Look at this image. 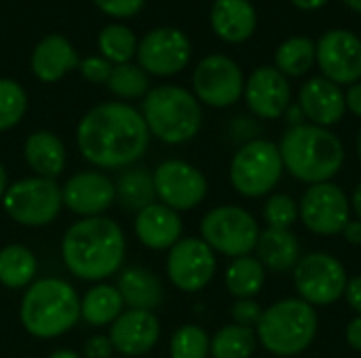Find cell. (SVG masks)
<instances>
[{
  "label": "cell",
  "mask_w": 361,
  "mask_h": 358,
  "mask_svg": "<svg viewBox=\"0 0 361 358\" xmlns=\"http://www.w3.org/2000/svg\"><path fill=\"white\" fill-rule=\"evenodd\" d=\"M150 141L142 112L127 103L108 101L91 108L78 122L76 146L97 169H125L137 162Z\"/></svg>",
  "instance_id": "obj_1"
},
{
  "label": "cell",
  "mask_w": 361,
  "mask_h": 358,
  "mask_svg": "<svg viewBox=\"0 0 361 358\" xmlns=\"http://www.w3.org/2000/svg\"><path fill=\"white\" fill-rule=\"evenodd\" d=\"M125 234L110 217H82L61 238L66 268L80 281H104L118 272L125 262Z\"/></svg>",
  "instance_id": "obj_2"
},
{
  "label": "cell",
  "mask_w": 361,
  "mask_h": 358,
  "mask_svg": "<svg viewBox=\"0 0 361 358\" xmlns=\"http://www.w3.org/2000/svg\"><path fill=\"white\" fill-rule=\"evenodd\" d=\"M279 154L283 169L309 186L332 181L345 165V146L338 135L311 122L290 127L281 137Z\"/></svg>",
  "instance_id": "obj_3"
},
{
  "label": "cell",
  "mask_w": 361,
  "mask_h": 358,
  "mask_svg": "<svg viewBox=\"0 0 361 358\" xmlns=\"http://www.w3.org/2000/svg\"><path fill=\"white\" fill-rule=\"evenodd\" d=\"M19 321L23 329L38 340L59 338L80 321V298L76 289L61 279L36 281L23 293Z\"/></svg>",
  "instance_id": "obj_4"
},
{
  "label": "cell",
  "mask_w": 361,
  "mask_h": 358,
  "mask_svg": "<svg viewBox=\"0 0 361 358\" xmlns=\"http://www.w3.org/2000/svg\"><path fill=\"white\" fill-rule=\"evenodd\" d=\"M319 331L317 310L300 298L271 304L256 325L258 344L273 357L292 358L307 352Z\"/></svg>",
  "instance_id": "obj_5"
},
{
  "label": "cell",
  "mask_w": 361,
  "mask_h": 358,
  "mask_svg": "<svg viewBox=\"0 0 361 358\" xmlns=\"http://www.w3.org/2000/svg\"><path fill=\"white\" fill-rule=\"evenodd\" d=\"M142 116L150 135L171 146L195 139L203 122L199 99L176 84H163L148 91L144 97Z\"/></svg>",
  "instance_id": "obj_6"
},
{
  "label": "cell",
  "mask_w": 361,
  "mask_h": 358,
  "mask_svg": "<svg viewBox=\"0 0 361 358\" xmlns=\"http://www.w3.org/2000/svg\"><path fill=\"white\" fill-rule=\"evenodd\" d=\"M279 146L271 139H250L233 156L228 179L237 194L245 198L269 196L283 177Z\"/></svg>",
  "instance_id": "obj_7"
},
{
  "label": "cell",
  "mask_w": 361,
  "mask_h": 358,
  "mask_svg": "<svg viewBox=\"0 0 361 358\" xmlns=\"http://www.w3.org/2000/svg\"><path fill=\"white\" fill-rule=\"evenodd\" d=\"M201 238L214 253L226 257H243L256 249L260 224L256 217L237 205H220L207 211L201 219Z\"/></svg>",
  "instance_id": "obj_8"
},
{
  "label": "cell",
  "mask_w": 361,
  "mask_h": 358,
  "mask_svg": "<svg viewBox=\"0 0 361 358\" xmlns=\"http://www.w3.org/2000/svg\"><path fill=\"white\" fill-rule=\"evenodd\" d=\"M2 207L6 215L25 228L49 226L61 211V186L47 177H23L4 192Z\"/></svg>",
  "instance_id": "obj_9"
},
{
  "label": "cell",
  "mask_w": 361,
  "mask_h": 358,
  "mask_svg": "<svg viewBox=\"0 0 361 358\" xmlns=\"http://www.w3.org/2000/svg\"><path fill=\"white\" fill-rule=\"evenodd\" d=\"M292 276L298 298L313 308L336 304L341 298H345V289L349 283L345 264L326 251L302 255L292 270Z\"/></svg>",
  "instance_id": "obj_10"
},
{
  "label": "cell",
  "mask_w": 361,
  "mask_h": 358,
  "mask_svg": "<svg viewBox=\"0 0 361 358\" xmlns=\"http://www.w3.org/2000/svg\"><path fill=\"white\" fill-rule=\"evenodd\" d=\"M298 219L317 236H338L351 219V200L334 181L309 186L298 203Z\"/></svg>",
  "instance_id": "obj_11"
},
{
  "label": "cell",
  "mask_w": 361,
  "mask_h": 358,
  "mask_svg": "<svg viewBox=\"0 0 361 358\" xmlns=\"http://www.w3.org/2000/svg\"><path fill=\"white\" fill-rule=\"evenodd\" d=\"M195 97L209 108H228L243 97L245 78L237 61L214 53L199 61L192 74Z\"/></svg>",
  "instance_id": "obj_12"
},
{
  "label": "cell",
  "mask_w": 361,
  "mask_h": 358,
  "mask_svg": "<svg viewBox=\"0 0 361 358\" xmlns=\"http://www.w3.org/2000/svg\"><path fill=\"white\" fill-rule=\"evenodd\" d=\"M216 253L203 238H180L167 255V276L182 293L203 291L216 276Z\"/></svg>",
  "instance_id": "obj_13"
},
{
  "label": "cell",
  "mask_w": 361,
  "mask_h": 358,
  "mask_svg": "<svg viewBox=\"0 0 361 358\" xmlns=\"http://www.w3.org/2000/svg\"><path fill=\"white\" fill-rule=\"evenodd\" d=\"M152 181L161 205L178 213L197 209L207 196L205 175L186 160L171 158L161 162L152 173Z\"/></svg>",
  "instance_id": "obj_14"
},
{
  "label": "cell",
  "mask_w": 361,
  "mask_h": 358,
  "mask_svg": "<svg viewBox=\"0 0 361 358\" xmlns=\"http://www.w3.org/2000/svg\"><path fill=\"white\" fill-rule=\"evenodd\" d=\"M315 61L324 78L334 84H355L361 80V38L349 30H330L315 42Z\"/></svg>",
  "instance_id": "obj_15"
},
{
  "label": "cell",
  "mask_w": 361,
  "mask_h": 358,
  "mask_svg": "<svg viewBox=\"0 0 361 358\" xmlns=\"http://www.w3.org/2000/svg\"><path fill=\"white\" fill-rule=\"evenodd\" d=\"M190 40L178 27H157L137 42V61L146 74L173 76L190 61Z\"/></svg>",
  "instance_id": "obj_16"
},
{
  "label": "cell",
  "mask_w": 361,
  "mask_h": 358,
  "mask_svg": "<svg viewBox=\"0 0 361 358\" xmlns=\"http://www.w3.org/2000/svg\"><path fill=\"white\" fill-rule=\"evenodd\" d=\"M243 97L247 108L262 120H275L286 114L292 101V87L275 65H262L245 82Z\"/></svg>",
  "instance_id": "obj_17"
},
{
  "label": "cell",
  "mask_w": 361,
  "mask_h": 358,
  "mask_svg": "<svg viewBox=\"0 0 361 358\" xmlns=\"http://www.w3.org/2000/svg\"><path fill=\"white\" fill-rule=\"evenodd\" d=\"M61 200L80 217H99L116 200V188L102 171H80L61 186Z\"/></svg>",
  "instance_id": "obj_18"
},
{
  "label": "cell",
  "mask_w": 361,
  "mask_h": 358,
  "mask_svg": "<svg viewBox=\"0 0 361 358\" xmlns=\"http://www.w3.org/2000/svg\"><path fill=\"white\" fill-rule=\"evenodd\" d=\"M108 338L114 352L123 357H144L159 344L161 323L154 312L123 310V314L110 325Z\"/></svg>",
  "instance_id": "obj_19"
},
{
  "label": "cell",
  "mask_w": 361,
  "mask_h": 358,
  "mask_svg": "<svg viewBox=\"0 0 361 358\" xmlns=\"http://www.w3.org/2000/svg\"><path fill=\"white\" fill-rule=\"evenodd\" d=\"M298 106L305 112V118L311 120V124L324 129L338 124L347 112L343 89L324 76L309 78L300 87Z\"/></svg>",
  "instance_id": "obj_20"
},
{
  "label": "cell",
  "mask_w": 361,
  "mask_h": 358,
  "mask_svg": "<svg viewBox=\"0 0 361 358\" xmlns=\"http://www.w3.org/2000/svg\"><path fill=\"white\" fill-rule=\"evenodd\" d=\"M133 230L144 247L154 251H165L171 249L182 238L184 226L178 211L161 203H152L146 209L137 211Z\"/></svg>",
  "instance_id": "obj_21"
},
{
  "label": "cell",
  "mask_w": 361,
  "mask_h": 358,
  "mask_svg": "<svg viewBox=\"0 0 361 358\" xmlns=\"http://www.w3.org/2000/svg\"><path fill=\"white\" fill-rule=\"evenodd\" d=\"M80 59L68 38L51 34L42 38L32 53V72L42 82H57L70 70L78 68Z\"/></svg>",
  "instance_id": "obj_22"
},
{
  "label": "cell",
  "mask_w": 361,
  "mask_h": 358,
  "mask_svg": "<svg viewBox=\"0 0 361 358\" xmlns=\"http://www.w3.org/2000/svg\"><path fill=\"white\" fill-rule=\"evenodd\" d=\"M254 251L258 262L264 266V270L277 274L292 272L302 257L300 241L292 230H275V228L262 230Z\"/></svg>",
  "instance_id": "obj_23"
},
{
  "label": "cell",
  "mask_w": 361,
  "mask_h": 358,
  "mask_svg": "<svg viewBox=\"0 0 361 358\" xmlns=\"http://www.w3.org/2000/svg\"><path fill=\"white\" fill-rule=\"evenodd\" d=\"M209 21L222 40L243 42L254 34L258 17L250 0H216L212 4Z\"/></svg>",
  "instance_id": "obj_24"
},
{
  "label": "cell",
  "mask_w": 361,
  "mask_h": 358,
  "mask_svg": "<svg viewBox=\"0 0 361 358\" xmlns=\"http://www.w3.org/2000/svg\"><path fill=\"white\" fill-rule=\"evenodd\" d=\"M23 156L27 167L38 177L55 179L66 169V146L63 141L51 131H36L30 133L23 143Z\"/></svg>",
  "instance_id": "obj_25"
},
{
  "label": "cell",
  "mask_w": 361,
  "mask_h": 358,
  "mask_svg": "<svg viewBox=\"0 0 361 358\" xmlns=\"http://www.w3.org/2000/svg\"><path fill=\"white\" fill-rule=\"evenodd\" d=\"M118 293L129 310H157L163 304L161 281L142 266H131L118 276Z\"/></svg>",
  "instance_id": "obj_26"
},
{
  "label": "cell",
  "mask_w": 361,
  "mask_h": 358,
  "mask_svg": "<svg viewBox=\"0 0 361 358\" xmlns=\"http://www.w3.org/2000/svg\"><path fill=\"white\" fill-rule=\"evenodd\" d=\"M267 283V270L254 255L235 257L226 272H224V285L226 291L235 300H254Z\"/></svg>",
  "instance_id": "obj_27"
},
{
  "label": "cell",
  "mask_w": 361,
  "mask_h": 358,
  "mask_svg": "<svg viewBox=\"0 0 361 358\" xmlns=\"http://www.w3.org/2000/svg\"><path fill=\"white\" fill-rule=\"evenodd\" d=\"M123 298L112 285H95L80 298V319L91 327L112 325L123 314Z\"/></svg>",
  "instance_id": "obj_28"
},
{
  "label": "cell",
  "mask_w": 361,
  "mask_h": 358,
  "mask_svg": "<svg viewBox=\"0 0 361 358\" xmlns=\"http://www.w3.org/2000/svg\"><path fill=\"white\" fill-rule=\"evenodd\" d=\"M38 262L23 245H6L0 249V285L6 289H23L34 283Z\"/></svg>",
  "instance_id": "obj_29"
},
{
  "label": "cell",
  "mask_w": 361,
  "mask_h": 358,
  "mask_svg": "<svg viewBox=\"0 0 361 358\" xmlns=\"http://www.w3.org/2000/svg\"><path fill=\"white\" fill-rule=\"evenodd\" d=\"M114 188H116V198L129 211H142L148 205L157 203L152 173H148L146 169L123 171Z\"/></svg>",
  "instance_id": "obj_30"
},
{
  "label": "cell",
  "mask_w": 361,
  "mask_h": 358,
  "mask_svg": "<svg viewBox=\"0 0 361 358\" xmlns=\"http://www.w3.org/2000/svg\"><path fill=\"white\" fill-rule=\"evenodd\" d=\"M256 348V329L241 327L235 323L218 329L209 342V354L214 358H252Z\"/></svg>",
  "instance_id": "obj_31"
},
{
  "label": "cell",
  "mask_w": 361,
  "mask_h": 358,
  "mask_svg": "<svg viewBox=\"0 0 361 358\" xmlns=\"http://www.w3.org/2000/svg\"><path fill=\"white\" fill-rule=\"evenodd\" d=\"M315 63V42L307 36H292L275 51V68L283 76H305Z\"/></svg>",
  "instance_id": "obj_32"
},
{
  "label": "cell",
  "mask_w": 361,
  "mask_h": 358,
  "mask_svg": "<svg viewBox=\"0 0 361 358\" xmlns=\"http://www.w3.org/2000/svg\"><path fill=\"white\" fill-rule=\"evenodd\" d=\"M97 46L102 51V57L108 59L110 63H129L133 55L137 53V40L135 34L125 27V25H106L99 32Z\"/></svg>",
  "instance_id": "obj_33"
},
{
  "label": "cell",
  "mask_w": 361,
  "mask_h": 358,
  "mask_svg": "<svg viewBox=\"0 0 361 358\" xmlns=\"http://www.w3.org/2000/svg\"><path fill=\"white\" fill-rule=\"evenodd\" d=\"M108 89L121 97V99H137L146 97L150 91V80L148 74L133 63H121L112 68V74L108 78Z\"/></svg>",
  "instance_id": "obj_34"
},
{
  "label": "cell",
  "mask_w": 361,
  "mask_h": 358,
  "mask_svg": "<svg viewBox=\"0 0 361 358\" xmlns=\"http://www.w3.org/2000/svg\"><path fill=\"white\" fill-rule=\"evenodd\" d=\"M212 338L199 325H182L169 342L171 358H207Z\"/></svg>",
  "instance_id": "obj_35"
},
{
  "label": "cell",
  "mask_w": 361,
  "mask_h": 358,
  "mask_svg": "<svg viewBox=\"0 0 361 358\" xmlns=\"http://www.w3.org/2000/svg\"><path fill=\"white\" fill-rule=\"evenodd\" d=\"M27 110L23 87L11 78H0V131L13 129Z\"/></svg>",
  "instance_id": "obj_36"
},
{
  "label": "cell",
  "mask_w": 361,
  "mask_h": 358,
  "mask_svg": "<svg viewBox=\"0 0 361 358\" xmlns=\"http://www.w3.org/2000/svg\"><path fill=\"white\" fill-rule=\"evenodd\" d=\"M262 217L267 222V228L275 230H292V226L298 219V203L283 192L271 194L269 200L264 203Z\"/></svg>",
  "instance_id": "obj_37"
},
{
  "label": "cell",
  "mask_w": 361,
  "mask_h": 358,
  "mask_svg": "<svg viewBox=\"0 0 361 358\" xmlns=\"http://www.w3.org/2000/svg\"><path fill=\"white\" fill-rule=\"evenodd\" d=\"M262 306L256 300H235L233 308H231V317L235 321V325L241 327H250L256 329V325L262 319Z\"/></svg>",
  "instance_id": "obj_38"
},
{
  "label": "cell",
  "mask_w": 361,
  "mask_h": 358,
  "mask_svg": "<svg viewBox=\"0 0 361 358\" xmlns=\"http://www.w3.org/2000/svg\"><path fill=\"white\" fill-rule=\"evenodd\" d=\"M80 68V74L82 78H87L89 82H95V84H102V82H108L110 74H112V63L104 57H87L78 63Z\"/></svg>",
  "instance_id": "obj_39"
},
{
  "label": "cell",
  "mask_w": 361,
  "mask_h": 358,
  "mask_svg": "<svg viewBox=\"0 0 361 358\" xmlns=\"http://www.w3.org/2000/svg\"><path fill=\"white\" fill-rule=\"evenodd\" d=\"M95 4L112 17H131L140 13L144 0H95Z\"/></svg>",
  "instance_id": "obj_40"
},
{
  "label": "cell",
  "mask_w": 361,
  "mask_h": 358,
  "mask_svg": "<svg viewBox=\"0 0 361 358\" xmlns=\"http://www.w3.org/2000/svg\"><path fill=\"white\" fill-rule=\"evenodd\" d=\"M85 358H112L114 346L108 335H91L82 346Z\"/></svg>",
  "instance_id": "obj_41"
},
{
  "label": "cell",
  "mask_w": 361,
  "mask_h": 358,
  "mask_svg": "<svg viewBox=\"0 0 361 358\" xmlns=\"http://www.w3.org/2000/svg\"><path fill=\"white\" fill-rule=\"evenodd\" d=\"M345 298H347V304L351 306V310L361 314V274L349 279L347 289H345Z\"/></svg>",
  "instance_id": "obj_42"
},
{
  "label": "cell",
  "mask_w": 361,
  "mask_h": 358,
  "mask_svg": "<svg viewBox=\"0 0 361 358\" xmlns=\"http://www.w3.org/2000/svg\"><path fill=\"white\" fill-rule=\"evenodd\" d=\"M345 103H347V110H349L353 116L361 118V80L360 82H355V84H351V87L347 89V93H345Z\"/></svg>",
  "instance_id": "obj_43"
},
{
  "label": "cell",
  "mask_w": 361,
  "mask_h": 358,
  "mask_svg": "<svg viewBox=\"0 0 361 358\" xmlns=\"http://www.w3.org/2000/svg\"><path fill=\"white\" fill-rule=\"evenodd\" d=\"M345 340L347 344L355 350V352H361V314H357L345 329Z\"/></svg>",
  "instance_id": "obj_44"
},
{
  "label": "cell",
  "mask_w": 361,
  "mask_h": 358,
  "mask_svg": "<svg viewBox=\"0 0 361 358\" xmlns=\"http://www.w3.org/2000/svg\"><path fill=\"white\" fill-rule=\"evenodd\" d=\"M343 238L349 243V245H355L360 247L361 245V222L360 219H349V224L345 226L343 230Z\"/></svg>",
  "instance_id": "obj_45"
},
{
  "label": "cell",
  "mask_w": 361,
  "mask_h": 358,
  "mask_svg": "<svg viewBox=\"0 0 361 358\" xmlns=\"http://www.w3.org/2000/svg\"><path fill=\"white\" fill-rule=\"evenodd\" d=\"M286 116H288V122L290 127H298V124H305V112L300 110L298 103H290V108L286 110Z\"/></svg>",
  "instance_id": "obj_46"
},
{
  "label": "cell",
  "mask_w": 361,
  "mask_h": 358,
  "mask_svg": "<svg viewBox=\"0 0 361 358\" xmlns=\"http://www.w3.org/2000/svg\"><path fill=\"white\" fill-rule=\"evenodd\" d=\"M330 0H292V4L300 11H317L322 6H326Z\"/></svg>",
  "instance_id": "obj_47"
},
{
  "label": "cell",
  "mask_w": 361,
  "mask_h": 358,
  "mask_svg": "<svg viewBox=\"0 0 361 358\" xmlns=\"http://www.w3.org/2000/svg\"><path fill=\"white\" fill-rule=\"evenodd\" d=\"M351 213H355V219L361 222V181L353 188V194H351Z\"/></svg>",
  "instance_id": "obj_48"
},
{
  "label": "cell",
  "mask_w": 361,
  "mask_h": 358,
  "mask_svg": "<svg viewBox=\"0 0 361 358\" xmlns=\"http://www.w3.org/2000/svg\"><path fill=\"white\" fill-rule=\"evenodd\" d=\"M6 188H8V177H6V169H4L2 162H0V203H2V198H4Z\"/></svg>",
  "instance_id": "obj_49"
},
{
  "label": "cell",
  "mask_w": 361,
  "mask_h": 358,
  "mask_svg": "<svg viewBox=\"0 0 361 358\" xmlns=\"http://www.w3.org/2000/svg\"><path fill=\"white\" fill-rule=\"evenodd\" d=\"M49 358H82L80 354L72 352V350H55L53 354H49Z\"/></svg>",
  "instance_id": "obj_50"
},
{
  "label": "cell",
  "mask_w": 361,
  "mask_h": 358,
  "mask_svg": "<svg viewBox=\"0 0 361 358\" xmlns=\"http://www.w3.org/2000/svg\"><path fill=\"white\" fill-rule=\"evenodd\" d=\"M349 8H353V11H357L361 13V0H343Z\"/></svg>",
  "instance_id": "obj_51"
},
{
  "label": "cell",
  "mask_w": 361,
  "mask_h": 358,
  "mask_svg": "<svg viewBox=\"0 0 361 358\" xmlns=\"http://www.w3.org/2000/svg\"><path fill=\"white\" fill-rule=\"evenodd\" d=\"M357 156H360V160H361V127H360V133H357Z\"/></svg>",
  "instance_id": "obj_52"
}]
</instances>
